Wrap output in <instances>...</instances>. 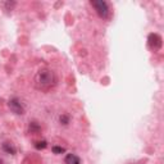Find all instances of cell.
<instances>
[{
  "label": "cell",
  "instance_id": "cell-1",
  "mask_svg": "<svg viewBox=\"0 0 164 164\" xmlns=\"http://www.w3.org/2000/svg\"><path fill=\"white\" fill-rule=\"evenodd\" d=\"M35 82L39 89H44V90L49 89L50 86H53L55 83V76L53 73V71L44 68V69H40L37 72V75L35 77Z\"/></svg>",
  "mask_w": 164,
  "mask_h": 164
},
{
  "label": "cell",
  "instance_id": "cell-2",
  "mask_svg": "<svg viewBox=\"0 0 164 164\" xmlns=\"http://www.w3.org/2000/svg\"><path fill=\"white\" fill-rule=\"evenodd\" d=\"M91 5L95 8L97 15L100 18H107L108 14H109V8H108V4L103 0H91Z\"/></svg>",
  "mask_w": 164,
  "mask_h": 164
},
{
  "label": "cell",
  "instance_id": "cell-3",
  "mask_svg": "<svg viewBox=\"0 0 164 164\" xmlns=\"http://www.w3.org/2000/svg\"><path fill=\"white\" fill-rule=\"evenodd\" d=\"M8 105H9V109L12 110L14 114L22 115L23 113H25V108H23V105L21 104L19 99H17V97H13V99H10L9 103H8Z\"/></svg>",
  "mask_w": 164,
  "mask_h": 164
},
{
  "label": "cell",
  "instance_id": "cell-4",
  "mask_svg": "<svg viewBox=\"0 0 164 164\" xmlns=\"http://www.w3.org/2000/svg\"><path fill=\"white\" fill-rule=\"evenodd\" d=\"M147 41H149V46L153 50H159L162 47V37L158 33H150Z\"/></svg>",
  "mask_w": 164,
  "mask_h": 164
},
{
  "label": "cell",
  "instance_id": "cell-5",
  "mask_svg": "<svg viewBox=\"0 0 164 164\" xmlns=\"http://www.w3.org/2000/svg\"><path fill=\"white\" fill-rule=\"evenodd\" d=\"M65 164H81V160L77 155L68 154L67 157H65Z\"/></svg>",
  "mask_w": 164,
  "mask_h": 164
},
{
  "label": "cell",
  "instance_id": "cell-6",
  "mask_svg": "<svg viewBox=\"0 0 164 164\" xmlns=\"http://www.w3.org/2000/svg\"><path fill=\"white\" fill-rule=\"evenodd\" d=\"M3 150L5 153H8V154H12V155L15 154V147L12 144H9V142H4L3 144Z\"/></svg>",
  "mask_w": 164,
  "mask_h": 164
},
{
  "label": "cell",
  "instance_id": "cell-7",
  "mask_svg": "<svg viewBox=\"0 0 164 164\" xmlns=\"http://www.w3.org/2000/svg\"><path fill=\"white\" fill-rule=\"evenodd\" d=\"M30 132L31 133H37V132H40V126L36 122L30 123Z\"/></svg>",
  "mask_w": 164,
  "mask_h": 164
},
{
  "label": "cell",
  "instance_id": "cell-8",
  "mask_svg": "<svg viewBox=\"0 0 164 164\" xmlns=\"http://www.w3.org/2000/svg\"><path fill=\"white\" fill-rule=\"evenodd\" d=\"M46 146H47V142L45 141V140H41V141H36L35 142V147L37 150H42V149H45Z\"/></svg>",
  "mask_w": 164,
  "mask_h": 164
},
{
  "label": "cell",
  "instance_id": "cell-9",
  "mask_svg": "<svg viewBox=\"0 0 164 164\" xmlns=\"http://www.w3.org/2000/svg\"><path fill=\"white\" fill-rule=\"evenodd\" d=\"M53 153L54 154H63V153L65 151V149L64 147H62V146H53Z\"/></svg>",
  "mask_w": 164,
  "mask_h": 164
},
{
  "label": "cell",
  "instance_id": "cell-10",
  "mask_svg": "<svg viewBox=\"0 0 164 164\" xmlns=\"http://www.w3.org/2000/svg\"><path fill=\"white\" fill-rule=\"evenodd\" d=\"M59 122L62 124H68L69 123V117H68L67 114H62L59 117Z\"/></svg>",
  "mask_w": 164,
  "mask_h": 164
},
{
  "label": "cell",
  "instance_id": "cell-11",
  "mask_svg": "<svg viewBox=\"0 0 164 164\" xmlns=\"http://www.w3.org/2000/svg\"><path fill=\"white\" fill-rule=\"evenodd\" d=\"M14 5H15L14 1H12V3H10V1H7V3H5V7H7L8 10H12V8L14 7Z\"/></svg>",
  "mask_w": 164,
  "mask_h": 164
},
{
  "label": "cell",
  "instance_id": "cell-12",
  "mask_svg": "<svg viewBox=\"0 0 164 164\" xmlns=\"http://www.w3.org/2000/svg\"><path fill=\"white\" fill-rule=\"evenodd\" d=\"M0 164H3V160L1 159H0Z\"/></svg>",
  "mask_w": 164,
  "mask_h": 164
}]
</instances>
